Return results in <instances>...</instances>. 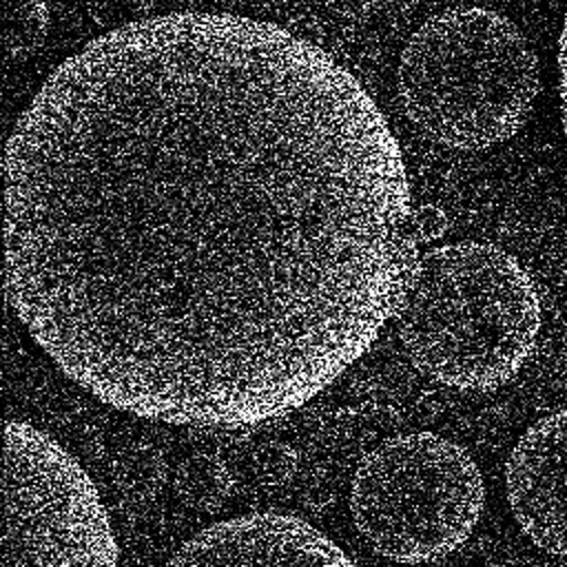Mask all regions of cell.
Segmentation results:
<instances>
[{"instance_id":"8","label":"cell","mask_w":567,"mask_h":567,"mask_svg":"<svg viewBox=\"0 0 567 567\" xmlns=\"http://www.w3.org/2000/svg\"><path fill=\"white\" fill-rule=\"evenodd\" d=\"M173 487L186 507L197 512H215L230 496L233 476L219 456L195 452L177 465Z\"/></svg>"},{"instance_id":"6","label":"cell","mask_w":567,"mask_h":567,"mask_svg":"<svg viewBox=\"0 0 567 567\" xmlns=\"http://www.w3.org/2000/svg\"><path fill=\"white\" fill-rule=\"evenodd\" d=\"M164 567H357L323 532L299 516L255 512L190 536Z\"/></svg>"},{"instance_id":"12","label":"cell","mask_w":567,"mask_h":567,"mask_svg":"<svg viewBox=\"0 0 567 567\" xmlns=\"http://www.w3.org/2000/svg\"><path fill=\"white\" fill-rule=\"evenodd\" d=\"M445 228H447V219L441 208H436V206L414 208V230H416L419 244L441 237L445 233Z\"/></svg>"},{"instance_id":"3","label":"cell","mask_w":567,"mask_h":567,"mask_svg":"<svg viewBox=\"0 0 567 567\" xmlns=\"http://www.w3.org/2000/svg\"><path fill=\"white\" fill-rule=\"evenodd\" d=\"M405 115L454 151H485L512 140L540 93L538 55L516 22L485 7L430 16L396 64Z\"/></svg>"},{"instance_id":"7","label":"cell","mask_w":567,"mask_h":567,"mask_svg":"<svg viewBox=\"0 0 567 567\" xmlns=\"http://www.w3.org/2000/svg\"><path fill=\"white\" fill-rule=\"evenodd\" d=\"M505 494L523 534L567 560V408L518 436L505 461Z\"/></svg>"},{"instance_id":"1","label":"cell","mask_w":567,"mask_h":567,"mask_svg":"<svg viewBox=\"0 0 567 567\" xmlns=\"http://www.w3.org/2000/svg\"><path fill=\"white\" fill-rule=\"evenodd\" d=\"M7 297L82 390L244 427L301 408L419 259L401 146L363 84L266 20L177 11L62 60L4 148Z\"/></svg>"},{"instance_id":"11","label":"cell","mask_w":567,"mask_h":567,"mask_svg":"<svg viewBox=\"0 0 567 567\" xmlns=\"http://www.w3.org/2000/svg\"><path fill=\"white\" fill-rule=\"evenodd\" d=\"M299 465L297 452L279 441L264 443L252 454V470L259 483L264 485H284L288 483Z\"/></svg>"},{"instance_id":"2","label":"cell","mask_w":567,"mask_h":567,"mask_svg":"<svg viewBox=\"0 0 567 567\" xmlns=\"http://www.w3.org/2000/svg\"><path fill=\"white\" fill-rule=\"evenodd\" d=\"M394 319L419 372L461 392H492L534 352L543 303L512 252L465 239L419 255Z\"/></svg>"},{"instance_id":"14","label":"cell","mask_w":567,"mask_h":567,"mask_svg":"<svg viewBox=\"0 0 567 567\" xmlns=\"http://www.w3.org/2000/svg\"><path fill=\"white\" fill-rule=\"evenodd\" d=\"M483 567H509V565H483Z\"/></svg>"},{"instance_id":"9","label":"cell","mask_w":567,"mask_h":567,"mask_svg":"<svg viewBox=\"0 0 567 567\" xmlns=\"http://www.w3.org/2000/svg\"><path fill=\"white\" fill-rule=\"evenodd\" d=\"M49 31V7L44 2H2L4 55L13 62L31 58Z\"/></svg>"},{"instance_id":"5","label":"cell","mask_w":567,"mask_h":567,"mask_svg":"<svg viewBox=\"0 0 567 567\" xmlns=\"http://www.w3.org/2000/svg\"><path fill=\"white\" fill-rule=\"evenodd\" d=\"M2 567H120L102 496L53 436L4 425Z\"/></svg>"},{"instance_id":"10","label":"cell","mask_w":567,"mask_h":567,"mask_svg":"<svg viewBox=\"0 0 567 567\" xmlns=\"http://www.w3.org/2000/svg\"><path fill=\"white\" fill-rule=\"evenodd\" d=\"M166 478L164 456L151 445H131L113 463V481L124 496L151 498Z\"/></svg>"},{"instance_id":"4","label":"cell","mask_w":567,"mask_h":567,"mask_svg":"<svg viewBox=\"0 0 567 567\" xmlns=\"http://www.w3.org/2000/svg\"><path fill=\"white\" fill-rule=\"evenodd\" d=\"M483 505L485 483L476 461L436 432L385 439L359 461L350 485L357 532L372 551L403 565L458 549Z\"/></svg>"},{"instance_id":"13","label":"cell","mask_w":567,"mask_h":567,"mask_svg":"<svg viewBox=\"0 0 567 567\" xmlns=\"http://www.w3.org/2000/svg\"><path fill=\"white\" fill-rule=\"evenodd\" d=\"M558 80H560V120H563V131L567 140V11L558 38Z\"/></svg>"}]
</instances>
